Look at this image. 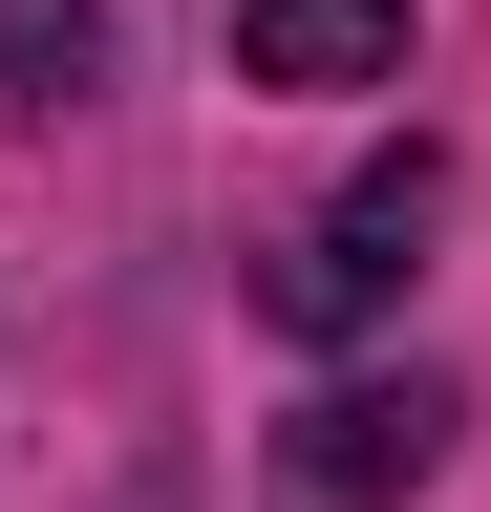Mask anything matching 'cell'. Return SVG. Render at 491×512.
<instances>
[{
  "label": "cell",
  "mask_w": 491,
  "mask_h": 512,
  "mask_svg": "<svg viewBox=\"0 0 491 512\" xmlns=\"http://www.w3.org/2000/svg\"><path fill=\"white\" fill-rule=\"evenodd\" d=\"M449 128H385V150H363L321 214L278 235V278H257V320L278 342H363V320H406V278H427V235H449Z\"/></svg>",
  "instance_id": "obj_1"
},
{
  "label": "cell",
  "mask_w": 491,
  "mask_h": 512,
  "mask_svg": "<svg viewBox=\"0 0 491 512\" xmlns=\"http://www.w3.org/2000/svg\"><path fill=\"white\" fill-rule=\"evenodd\" d=\"M449 427H470L449 363H321V384L278 406V491H299V512H406L427 470H449Z\"/></svg>",
  "instance_id": "obj_2"
},
{
  "label": "cell",
  "mask_w": 491,
  "mask_h": 512,
  "mask_svg": "<svg viewBox=\"0 0 491 512\" xmlns=\"http://www.w3.org/2000/svg\"><path fill=\"white\" fill-rule=\"evenodd\" d=\"M214 43H235V86H299V107H363V86H406L427 0H214Z\"/></svg>",
  "instance_id": "obj_3"
},
{
  "label": "cell",
  "mask_w": 491,
  "mask_h": 512,
  "mask_svg": "<svg viewBox=\"0 0 491 512\" xmlns=\"http://www.w3.org/2000/svg\"><path fill=\"white\" fill-rule=\"evenodd\" d=\"M107 64H129V22H107V0H0V128L107 107Z\"/></svg>",
  "instance_id": "obj_4"
}]
</instances>
